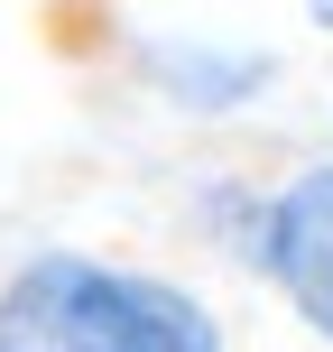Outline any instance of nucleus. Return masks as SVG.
<instances>
[{
	"instance_id": "obj_1",
	"label": "nucleus",
	"mask_w": 333,
	"mask_h": 352,
	"mask_svg": "<svg viewBox=\"0 0 333 352\" xmlns=\"http://www.w3.org/2000/svg\"><path fill=\"white\" fill-rule=\"evenodd\" d=\"M0 352H231L204 287L47 241L0 269Z\"/></svg>"
},
{
	"instance_id": "obj_2",
	"label": "nucleus",
	"mask_w": 333,
	"mask_h": 352,
	"mask_svg": "<svg viewBox=\"0 0 333 352\" xmlns=\"http://www.w3.org/2000/svg\"><path fill=\"white\" fill-rule=\"evenodd\" d=\"M241 269L260 287H278V306L333 352V158H297L287 176L260 186Z\"/></svg>"
},
{
	"instance_id": "obj_3",
	"label": "nucleus",
	"mask_w": 333,
	"mask_h": 352,
	"mask_svg": "<svg viewBox=\"0 0 333 352\" xmlns=\"http://www.w3.org/2000/svg\"><path fill=\"white\" fill-rule=\"evenodd\" d=\"M130 74L139 93L176 121H241L278 93V47H250V37H204V28H130Z\"/></svg>"
},
{
	"instance_id": "obj_4",
	"label": "nucleus",
	"mask_w": 333,
	"mask_h": 352,
	"mask_svg": "<svg viewBox=\"0 0 333 352\" xmlns=\"http://www.w3.org/2000/svg\"><path fill=\"white\" fill-rule=\"evenodd\" d=\"M297 10H306V28H324V37H333V0H297Z\"/></svg>"
}]
</instances>
